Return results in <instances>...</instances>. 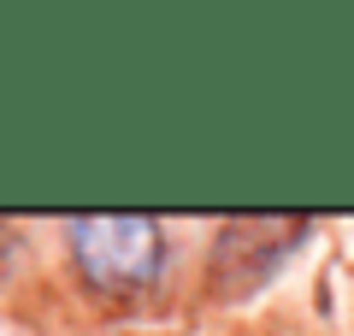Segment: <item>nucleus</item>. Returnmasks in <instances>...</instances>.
Returning a JSON list of instances; mask_svg holds the SVG:
<instances>
[{
	"instance_id": "1",
	"label": "nucleus",
	"mask_w": 354,
	"mask_h": 336,
	"mask_svg": "<svg viewBox=\"0 0 354 336\" xmlns=\"http://www.w3.org/2000/svg\"><path fill=\"white\" fill-rule=\"evenodd\" d=\"M71 260L95 295H142L165 265L160 218L148 212H77L71 218Z\"/></svg>"
}]
</instances>
